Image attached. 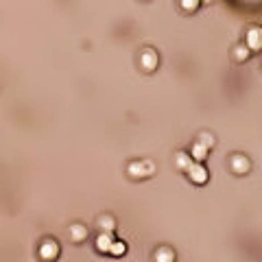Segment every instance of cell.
Wrapping results in <instances>:
<instances>
[{
	"label": "cell",
	"mask_w": 262,
	"mask_h": 262,
	"mask_svg": "<svg viewBox=\"0 0 262 262\" xmlns=\"http://www.w3.org/2000/svg\"><path fill=\"white\" fill-rule=\"evenodd\" d=\"M37 256L42 262H55L59 258V243L55 238H44L37 247Z\"/></svg>",
	"instance_id": "6da1fadb"
},
{
	"label": "cell",
	"mask_w": 262,
	"mask_h": 262,
	"mask_svg": "<svg viewBox=\"0 0 262 262\" xmlns=\"http://www.w3.org/2000/svg\"><path fill=\"white\" fill-rule=\"evenodd\" d=\"M155 173V166H153L151 160L144 162H129L127 166V175L131 179H142V177H149V175Z\"/></svg>",
	"instance_id": "7a4b0ae2"
},
{
	"label": "cell",
	"mask_w": 262,
	"mask_h": 262,
	"mask_svg": "<svg viewBox=\"0 0 262 262\" xmlns=\"http://www.w3.org/2000/svg\"><path fill=\"white\" fill-rule=\"evenodd\" d=\"M138 59H140V68L144 70V72H153V70L160 66V55L153 51V48H142Z\"/></svg>",
	"instance_id": "3957f363"
},
{
	"label": "cell",
	"mask_w": 262,
	"mask_h": 262,
	"mask_svg": "<svg viewBox=\"0 0 262 262\" xmlns=\"http://www.w3.org/2000/svg\"><path fill=\"white\" fill-rule=\"evenodd\" d=\"M245 46L251 53L262 51V26H249L247 33H245Z\"/></svg>",
	"instance_id": "277c9868"
},
{
	"label": "cell",
	"mask_w": 262,
	"mask_h": 262,
	"mask_svg": "<svg viewBox=\"0 0 262 262\" xmlns=\"http://www.w3.org/2000/svg\"><path fill=\"white\" fill-rule=\"evenodd\" d=\"M229 168H232L234 175H247L251 171V160L243 153H234L229 157Z\"/></svg>",
	"instance_id": "5b68a950"
},
{
	"label": "cell",
	"mask_w": 262,
	"mask_h": 262,
	"mask_svg": "<svg viewBox=\"0 0 262 262\" xmlns=\"http://www.w3.org/2000/svg\"><path fill=\"white\" fill-rule=\"evenodd\" d=\"M186 175H188V179L193 184L196 186H203L207 182V177H210V173H207V168L203 166V164H199V162H193L188 166V171H186Z\"/></svg>",
	"instance_id": "8992f818"
},
{
	"label": "cell",
	"mask_w": 262,
	"mask_h": 262,
	"mask_svg": "<svg viewBox=\"0 0 262 262\" xmlns=\"http://www.w3.org/2000/svg\"><path fill=\"white\" fill-rule=\"evenodd\" d=\"M153 262H175V249L168 245H162L153 251Z\"/></svg>",
	"instance_id": "52a82bcc"
},
{
	"label": "cell",
	"mask_w": 262,
	"mask_h": 262,
	"mask_svg": "<svg viewBox=\"0 0 262 262\" xmlns=\"http://www.w3.org/2000/svg\"><path fill=\"white\" fill-rule=\"evenodd\" d=\"M68 234H70V240L79 245L87 238V227L83 225V223H72V225L68 227Z\"/></svg>",
	"instance_id": "ba28073f"
},
{
	"label": "cell",
	"mask_w": 262,
	"mask_h": 262,
	"mask_svg": "<svg viewBox=\"0 0 262 262\" xmlns=\"http://www.w3.org/2000/svg\"><path fill=\"white\" fill-rule=\"evenodd\" d=\"M96 227H98V232L114 234V229H116V218L112 214H101L96 218Z\"/></svg>",
	"instance_id": "9c48e42d"
},
{
	"label": "cell",
	"mask_w": 262,
	"mask_h": 262,
	"mask_svg": "<svg viewBox=\"0 0 262 262\" xmlns=\"http://www.w3.org/2000/svg\"><path fill=\"white\" fill-rule=\"evenodd\" d=\"M112 245H114V234H105V232L98 234V238H96V249L98 251H103V254H109Z\"/></svg>",
	"instance_id": "30bf717a"
},
{
	"label": "cell",
	"mask_w": 262,
	"mask_h": 262,
	"mask_svg": "<svg viewBox=\"0 0 262 262\" xmlns=\"http://www.w3.org/2000/svg\"><path fill=\"white\" fill-rule=\"evenodd\" d=\"M210 155V151L205 149L201 142H195L193 144V151H190V157H193V162H199V164H203V160Z\"/></svg>",
	"instance_id": "8fae6325"
},
{
	"label": "cell",
	"mask_w": 262,
	"mask_h": 262,
	"mask_svg": "<svg viewBox=\"0 0 262 262\" xmlns=\"http://www.w3.org/2000/svg\"><path fill=\"white\" fill-rule=\"evenodd\" d=\"M249 55H251V51L245 46V44H238V46H234V51H232V57H234V62H236V64L247 62Z\"/></svg>",
	"instance_id": "7c38bea8"
},
{
	"label": "cell",
	"mask_w": 262,
	"mask_h": 262,
	"mask_svg": "<svg viewBox=\"0 0 262 262\" xmlns=\"http://www.w3.org/2000/svg\"><path fill=\"white\" fill-rule=\"evenodd\" d=\"M190 164H193V157H190L188 155V153H177V155H175V166H177L179 168V171H188V166H190Z\"/></svg>",
	"instance_id": "4fadbf2b"
},
{
	"label": "cell",
	"mask_w": 262,
	"mask_h": 262,
	"mask_svg": "<svg viewBox=\"0 0 262 262\" xmlns=\"http://www.w3.org/2000/svg\"><path fill=\"white\" fill-rule=\"evenodd\" d=\"M196 142H201V144H203L207 151H212V146L216 144V138H214L212 133H207V131H201L199 138H196Z\"/></svg>",
	"instance_id": "5bb4252c"
},
{
	"label": "cell",
	"mask_w": 262,
	"mask_h": 262,
	"mask_svg": "<svg viewBox=\"0 0 262 262\" xmlns=\"http://www.w3.org/2000/svg\"><path fill=\"white\" fill-rule=\"evenodd\" d=\"M109 254L116 256V258H120V256L127 254V245H125L123 240H114V245H112V249H109Z\"/></svg>",
	"instance_id": "9a60e30c"
},
{
	"label": "cell",
	"mask_w": 262,
	"mask_h": 262,
	"mask_svg": "<svg viewBox=\"0 0 262 262\" xmlns=\"http://www.w3.org/2000/svg\"><path fill=\"white\" fill-rule=\"evenodd\" d=\"M199 0H182V2H179V7H184V11H196V7H199Z\"/></svg>",
	"instance_id": "2e32d148"
}]
</instances>
